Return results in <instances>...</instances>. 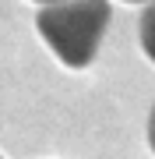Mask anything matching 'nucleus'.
Returning a JSON list of instances; mask_svg holds the SVG:
<instances>
[{"mask_svg": "<svg viewBox=\"0 0 155 159\" xmlns=\"http://www.w3.org/2000/svg\"><path fill=\"white\" fill-rule=\"evenodd\" d=\"M134 4H141V0H134Z\"/></svg>", "mask_w": 155, "mask_h": 159, "instance_id": "5", "label": "nucleus"}, {"mask_svg": "<svg viewBox=\"0 0 155 159\" xmlns=\"http://www.w3.org/2000/svg\"><path fill=\"white\" fill-rule=\"evenodd\" d=\"M148 142L155 148V106H152V117H148Z\"/></svg>", "mask_w": 155, "mask_h": 159, "instance_id": "3", "label": "nucleus"}, {"mask_svg": "<svg viewBox=\"0 0 155 159\" xmlns=\"http://www.w3.org/2000/svg\"><path fill=\"white\" fill-rule=\"evenodd\" d=\"M39 4H60V0H39Z\"/></svg>", "mask_w": 155, "mask_h": 159, "instance_id": "4", "label": "nucleus"}, {"mask_svg": "<svg viewBox=\"0 0 155 159\" xmlns=\"http://www.w3.org/2000/svg\"><path fill=\"white\" fill-rule=\"evenodd\" d=\"M138 32H141V50H144V53H148V57L155 60V4H152V7H144Z\"/></svg>", "mask_w": 155, "mask_h": 159, "instance_id": "2", "label": "nucleus"}, {"mask_svg": "<svg viewBox=\"0 0 155 159\" xmlns=\"http://www.w3.org/2000/svg\"><path fill=\"white\" fill-rule=\"evenodd\" d=\"M109 18H113V7L106 0H71V4L42 7L35 25L50 43V50L67 67H88L99 53Z\"/></svg>", "mask_w": 155, "mask_h": 159, "instance_id": "1", "label": "nucleus"}]
</instances>
